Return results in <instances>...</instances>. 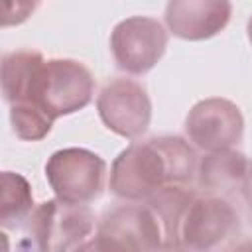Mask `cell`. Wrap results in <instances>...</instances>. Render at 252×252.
<instances>
[{
  "label": "cell",
  "instance_id": "cell-1",
  "mask_svg": "<svg viewBox=\"0 0 252 252\" xmlns=\"http://www.w3.org/2000/svg\"><path fill=\"white\" fill-rule=\"evenodd\" d=\"M197 163L195 148L179 136L132 142L110 165V193L128 203H142L165 187H189Z\"/></svg>",
  "mask_w": 252,
  "mask_h": 252
},
{
  "label": "cell",
  "instance_id": "cell-9",
  "mask_svg": "<svg viewBox=\"0 0 252 252\" xmlns=\"http://www.w3.org/2000/svg\"><path fill=\"white\" fill-rule=\"evenodd\" d=\"M232 16L224 0H171L165 6L167 30L187 41H203L220 33Z\"/></svg>",
  "mask_w": 252,
  "mask_h": 252
},
{
  "label": "cell",
  "instance_id": "cell-12",
  "mask_svg": "<svg viewBox=\"0 0 252 252\" xmlns=\"http://www.w3.org/2000/svg\"><path fill=\"white\" fill-rule=\"evenodd\" d=\"M197 193L191 191L189 187L183 185H171L156 193L152 199H148L144 205L152 211L163 238V248L165 246H175L179 244V226L183 220V215L193 201Z\"/></svg>",
  "mask_w": 252,
  "mask_h": 252
},
{
  "label": "cell",
  "instance_id": "cell-15",
  "mask_svg": "<svg viewBox=\"0 0 252 252\" xmlns=\"http://www.w3.org/2000/svg\"><path fill=\"white\" fill-rule=\"evenodd\" d=\"M242 197H244V201L248 203V207L252 209V163L248 165V173H246V179H244V183H242Z\"/></svg>",
  "mask_w": 252,
  "mask_h": 252
},
{
  "label": "cell",
  "instance_id": "cell-18",
  "mask_svg": "<svg viewBox=\"0 0 252 252\" xmlns=\"http://www.w3.org/2000/svg\"><path fill=\"white\" fill-rule=\"evenodd\" d=\"M246 32H248V39H250V43H252V18H250L248 24H246Z\"/></svg>",
  "mask_w": 252,
  "mask_h": 252
},
{
  "label": "cell",
  "instance_id": "cell-13",
  "mask_svg": "<svg viewBox=\"0 0 252 252\" xmlns=\"http://www.w3.org/2000/svg\"><path fill=\"white\" fill-rule=\"evenodd\" d=\"M0 187V224L4 228H18L30 220L35 211L32 187L28 179L16 171H2Z\"/></svg>",
  "mask_w": 252,
  "mask_h": 252
},
{
  "label": "cell",
  "instance_id": "cell-14",
  "mask_svg": "<svg viewBox=\"0 0 252 252\" xmlns=\"http://www.w3.org/2000/svg\"><path fill=\"white\" fill-rule=\"evenodd\" d=\"M73 252H136V250L126 240H122L118 234L98 226L94 236H89Z\"/></svg>",
  "mask_w": 252,
  "mask_h": 252
},
{
  "label": "cell",
  "instance_id": "cell-2",
  "mask_svg": "<svg viewBox=\"0 0 252 252\" xmlns=\"http://www.w3.org/2000/svg\"><path fill=\"white\" fill-rule=\"evenodd\" d=\"M94 230V213L89 205L47 199L28 220V234L20 252H73Z\"/></svg>",
  "mask_w": 252,
  "mask_h": 252
},
{
  "label": "cell",
  "instance_id": "cell-16",
  "mask_svg": "<svg viewBox=\"0 0 252 252\" xmlns=\"http://www.w3.org/2000/svg\"><path fill=\"white\" fill-rule=\"evenodd\" d=\"M228 252H252V240H240Z\"/></svg>",
  "mask_w": 252,
  "mask_h": 252
},
{
  "label": "cell",
  "instance_id": "cell-10",
  "mask_svg": "<svg viewBox=\"0 0 252 252\" xmlns=\"http://www.w3.org/2000/svg\"><path fill=\"white\" fill-rule=\"evenodd\" d=\"M45 61L47 59L35 49H18L2 57L0 79H2V94L8 106L39 108L35 104V89Z\"/></svg>",
  "mask_w": 252,
  "mask_h": 252
},
{
  "label": "cell",
  "instance_id": "cell-3",
  "mask_svg": "<svg viewBox=\"0 0 252 252\" xmlns=\"http://www.w3.org/2000/svg\"><path fill=\"white\" fill-rule=\"evenodd\" d=\"M106 161L87 148H63L45 161V179L65 203L89 205L102 193Z\"/></svg>",
  "mask_w": 252,
  "mask_h": 252
},
{
  "label": "cell",
  "instance_id": "cell-17",
  "mask_svg": "<svg viewBox=\"0 0 252 252\" xmlns=\"http://www.w3.org/2000/svg\"><path fill=\"white\" fill-rule=\"evenodd\" d=\"M159 252H191V250L183 248L181 244H175V246H165V248H161Z\"/></svg>",
  "mask_w": 252,
  "mask_h": 252
},
{
  "label": "cell",
  "instance_id": "cell-8",
  "mask_svg": "<svg viewBox=\"0 0 252 252\" xmlns=\"http://www.w3.org/2000/svg\"><path fill=\"white\" fill-rule=\"evenodd\" d=\"M96 110L102 124L128 140L140 138L152 120V102L148 91L134 79L118 77L102 87L96 98Z\"/></svg>",
  "mask_w": 252,
  "mask_h": 252
},
{
  "label": "cell",
  "instance_id": "cell-7",
  "mask_svg": "<svg viewBox=\"0 0 252 252\" xmlns=\"http://www.w3.org/2000/svg\"><path fill=\"white\" fill-rule=\"evenodd\" d=\"M185 134L189 144L205 154L232 150L244 134L240 108L220 96L199 100L185 116Z\"/></svg>",
  "mask_w": 252,
  "mask_h": 252
},
{
  "label": "cell",
  "instance_id": "cell-4",
  "mask_svg": "<svg viewBox=\"0 0 252 252\" xmlns=\"http://www.w3.org/2000/svg\"><path fill=\"white\" fill-rule=\"evenodd\" d=\"M94 94L93 73L75 59H47L37 81L35 104L53 120L83 110Z\"/></svg>",
  "mask_w": 252,
  "mask_h": 252
},
{
  "label": "cell",
  "instance_id": "cell-11",
  "mask_svg": "<svg viewBox=\"0 0 252 252\" xmlns=\"http://www.w3.org/2000/svg\"><path fill=\"white\" fill-rule=\"evenodd\" d=\"M250 161L242 152L220 150L205 154L197 163V185L207 191V195H228L242 189Z\"/></svg>",
  "mask_w": 252,
  "mask_h": 252
},
{
  "label": "cell",
  "instance_id": "cell-6",
  "mask_svg": "<svg viewBox=\"0 0 252 252\" xmlns=\"http://www.w3.org/2000/svg\"><path fill=\"white\" fill-rule=\"evenodd\" d=\"M167 32L156 18L132 16L118 22L110 33V51L118 69L128 75H146L163 57Z\"/></svg>",
  "mask_w": 252,
  "mask_h": 252
},
{
  "label": "cell",
  "instance_id": "cell-5",
  "mask_svg": "<svg viewBox=\"0 0 252 252\" xmlns=\"http://www.w3.org/2000/svg\"><path fill=\"white\" fill-rule=\"evenodd\" d=\"M238 230L240 215L224 197L195 195L179 226V244L191 252H215Z\"/></svg>",
  "mask_w": 252,
  "mask_h": 252
}]
</instances>
